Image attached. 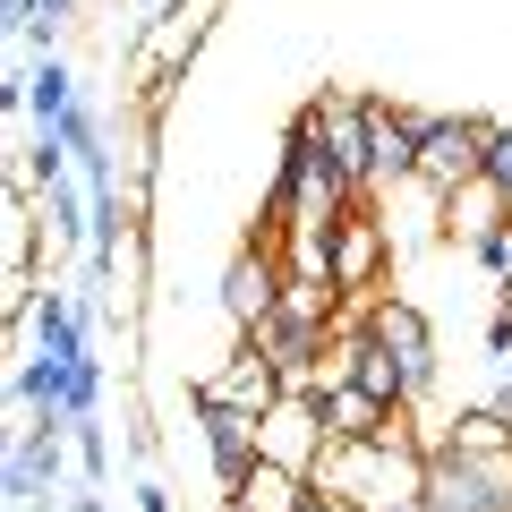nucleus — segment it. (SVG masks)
Instances as JSON below:
<instances>
[{
  "mask_svg": "<svg viewBox=\"0 0 512 512\" xmlns=\"http://www.w3.org/2000/svg\"><path fill=\"white\" fill-rule=\"evenodd\" d=\"M359 197L367 188L325 154V137H316L308 111H299L291 137H282V171H274V188H265V231H325V222H342Z\"/></svg>",
  "mask_w": 512,
  "mask_h": 512,
  "instance_id": "1",
  "label": "nucleus"
},
{
  "mask_svg": "<svg viewBox=\"0 0 512 512\" xmlns=\"http://www.w3.org/2000/svg\"><path fill=\"white\" fill-rule=\"evenodd\" d=\"M487 180V120H461V111H419V188L453 197V188Z\"/></svg>",
  "mask_w": 512,
  "mask_h": 512,
  "instance_id": "2",
  "label": "nucleus"
},
{
  "mask_svg": "<svg viewBox=\"0 0 512 512\" xmlns=\"http://www.w3.org/2000/svg\"><path fill=\"white\" fill-rule=\"evenodd\" d=\"M77 444H69V419H18V444H9V512H43L69 478Z\"/></svg>",
  "mask_w": 512,
  "mask_h": 512,
  "instance_id": "3",
  "label": "nucleus"
},
{
  "mask_svg": "<svg viewBox=\"0 0 512 512\" xmlns=\"http://www.w3.org/2000/svg\"><path fill=\"white\" fill-rule=\"evenodd\" d=\"M205 35H214V0H188L171 18H154L146 35H128V69L146 77V94H163V86L188 77V60L205 52Z\"/></svg>",
  "mask_w": 512,
  "mask_h": 512,
  "instance_id": "4",
  "label": "nucleus"
},
{
  "mask_svg": "<svg viewBox=\"0 0 512 512\" xmlns=\"http://www.w3.org/2000/svg\"><path fill=\"white\" fill-rule=\"evenodd\" d=\"M188 410H197V436H205V461H214V487H222V495H239V478L265 461L256 410L222 402V393H205V384H188Z\"/></svg>",
  "mask_w": 512,
  "mask_h": 512,
  "instance_id": "5",
  "label": "nucleus"
},
{
  "mask_svg": "<svg viewBox=\"0 0 512 512\" xmlns=\"http://www.w3.org/2000/svg\"><path fill=\"white\" fill-rule=\"evenodd\" d=\"M359 325L376 333V342L393 350V359H402L410 393L427 402V393H436V325H427V308H419V299H393V291H376V299L359 308Z\"/></svg>",
  "mask_w": 512,
  "mask_h": 512,
  "instance_id": "6",
  "label": "nucleus"
},
{
  "mask_svg": "<svg viewBox=\"0 0 512 512\" xmlns=\"http://www.w3.org/2000/svg\"><path fill=\"white\" fill-rule=\"evenodd\" d=\"M282 291H291V265H282L265 239H248V248L222 265V316H231V333H256L282 308Z\"/></svg>",
  "mask_w": 512,
  "mask_h": 512,
  "instance_id": "7",
  "label": "nucleus"
},
{
  "mask_svg": "<svg viewBox=\"0 0 512 512\" xmlns=\"http://www.w3.org/2000/svg\"><path fill=\"white\" fill-rule=\"evenodd\" d=\"M393 188H419V111L367 94V197H393Z\"/></svg>",
  "mask_w": 512,
  "mask_h": 512,
  "instance_id": "8",
  "label": "nucleus"
},
{
  "mask_svg": "<svg viewBox=\"0 0 512 512\" xmlns=\"http://www.w3.org/2000/svg\"><path fill=\"white\" fill-rule=\"evenodd\" d=\"M256 436H265V461H282V470H316V453H325V402L316 393H282L265 419H256Z\"/></svg>",
  "mask_w": 512,
  "mask_h": 512,
  "instance_id": "9",
  "label": "nucleus"
},
{
  "mask_svg": "<svg viewBox=\"0 0 512 512\" xmlns=\"http://www.w3.org/2000/svg\"><path fill=\"white\" fill-rule=\"evenodd\" d=\"M384 256H393V222H376L367 205H350L333 222V282L342 291H384Z\"/></svg>",
  "mask_w": 512,
  "mask_h": 512,
  "instance_id": "10",
  "label": "nucleus"
},
{
  "mask_svg": "<svg viewBox=\"0 0 512 512\" xmlns=\"http://www.w3.org/2000/svg\"><path fill=\"white\" fill-rule=\"evenodd\" d=\"M205 393H222V402H239V410H256V419H265V410L291 393V376L265 359V342H256V333H239L231 367H222V376H205Z\"/></svg>",
  "mask_w": 512,
  "mask_h": 512,
  "instance_id": "11",
  "label": "nucleus"
},
{
  "mask_svg": "<svg viewBox=\"0 0 512 512\" xmlns=\"http://www.w3.org/2000/svg\"><path fill=\"white\" fill-rule=\"evenodd\" d=\"M299 111H308V128L325 137V154L367 188V94H316V103H299Z\"/></svg>",
  "mask_w": 512,
  "mask_h": 512,
  "instance_id": "12",
  "label": "nucleus"
},
{
  "mask_svg": "<svg viewBox=\"0 0 512 512\" xmlns=\"http://www.w3.org/2000/svg\"><path fill=\"white\" fill-rule=\"evenodd\" d=\"M316 402H325V436L333 444H376L384 427H393V402H376V393H367V384H325V393H316Z\"/></svg>",
  "mask_w": 512,
  "mask_h": 512,
  "instance_id": "13",
  "label": "nucleus"
},
{
  "mask_svg": "<svg viewBox=\"0 0 512 512\" xmlns=\"http://www.w3.org/2000/svg\"><path fill=\"white\" fill-rule=\"evenodd\" d=\"M26 111H35V128H60L77 111V69L60 52H35V69H26Z\"/></svg>",
  "mask_w": 512,
  "mask_h": 512,
  "instance_id": "14",
  "label": "nucleus"
},
{
  "mask_svg": "<svg viewBox=\"0 0 512 512\" xmlns=\"http://www.w3.org/2000/svg\"><path fill=\"white\" fill-rule=\"evenodd\" d=\"M299 504H308V470H282V461H256L231 495V512H299Z\"/></svg>",
  "mask_w": 512,
  "mask_h": 512,
  "instance_id": "15",
  "label": "nucleus"
},
{
  "mask_svg": "<svg viewBox=\"0 0 512 512\" xmlns=\"http://www.w3.org/2000/svg\"><path fill=\"white\" fill-rule=\"evenodd\" d=\"M69 444H77V478L103 487V478H111V436H103V419H69Z\"/></svg>",
  "mask_w": 512,
  "mask_h": 512,
  "instance_id": "16",
  "label": "nucleus"
},
{
  "mask_svg": "<svg viewBox=\"0 0 512 512\" xmlns=\"http://www.w3.org/2000/svg\"><path fill=\"white\" fill-rule=\"evenodd\" d=\"M60 410H69V419H103V359H77V376H69V393H60Z\"/></svg>",
  "mask_w": 512,
  "mask_h": 512,
  "instance_id": "17",
  "label": "nucleus"
},
{
  "mask_svg": "<svg viewBox=\"0 0 512 512\" xmlns=\"http://www.w3.org/2000/svg\"><path fill=\"white\" fill-rule=\"evenodd\" d=\"M487 180L504 188V205H512V128L504 120H487Z\"/></svg>",
  "mask_w": 512,
  "mask_h": 512,
  "instance_id": "18",
  "label": "nucleus"
},
{
  "mask_svg": "<svg viewBox=\"0 0 512 512\" xmlns=\"http://www.w3.org/2000/svg\"><path fill=\"white\" fill-rule=\"evenodd\" d=\"M137 512H180V495H171L163 478H137Z\"/></svg>",
  "mask_w": 512,
  "mask_h": 512,
  "instance_id": "19",
  "label": "nucleus"
},
{
  "mask_svg": "<svg viewBox=\"0 0 512 512\" xmlns=\"http://www.w3.org/2000/svg\"><path fill=\"white\" fill-rule=\"evenodd\" d=\"M128 9H137V18H128V35H146L154 18H171V9H188V0H128Z\"/></svg>",
  "mask_w": 512,
  "mask_h": 512,
  "instance_id": "20",
  "label": "nucleus"
},
{
  "mask_svg": "<svg viewBox=\"0 0 512 512\" xmlns=\"http://www.w3.org/2000/svg\"><path fill=\"white\" fill-rule=\"evenodd\" d=\"M299 512H359V504H350V495H325V487H308V504H299Z\"/></svg>",
  "mask_w": 512,
  "mask_h": 512,
  "instance_id": "21",
  "label": "nucleus"
}]
</instances>
